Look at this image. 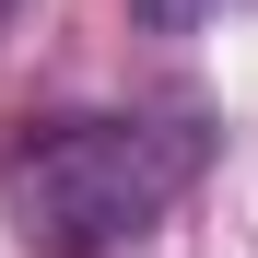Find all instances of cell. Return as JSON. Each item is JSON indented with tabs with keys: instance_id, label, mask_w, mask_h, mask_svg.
Listing matches in <instances>:
<instances>
[{
	"instance_id": "cell-1",
	"label": "cell",
	"mask_w": 258,
	"mask_h": 258,
	"mask_svg": "<svg viewBox=\"0 0 258 258\" xmlns=\"http://www.w3.org/2000/svg\"><path fill=\"white\" fill-rule=\"evenodd\" d=\"M211 129L200 117H35L0 153V223L35 258H106L153 235L200 188Z\"/></svg>"
}]
</instances>
